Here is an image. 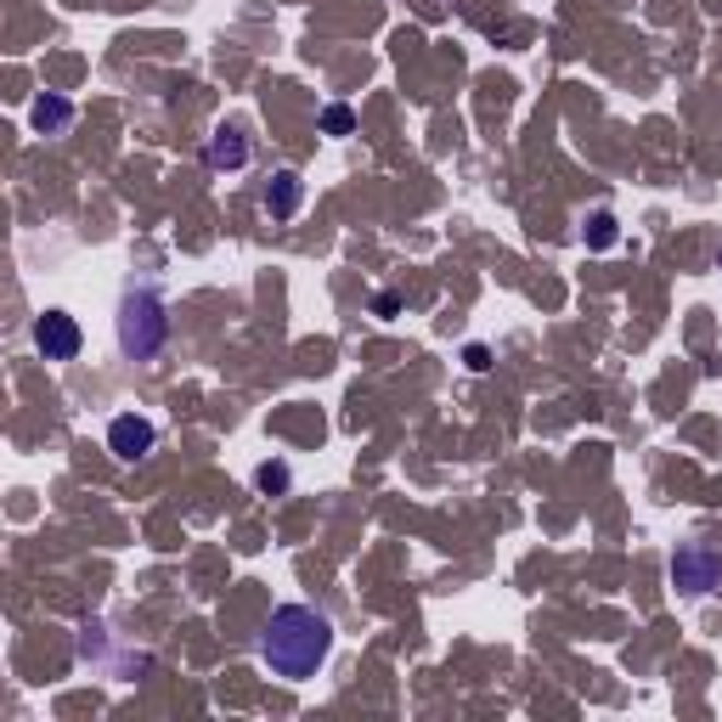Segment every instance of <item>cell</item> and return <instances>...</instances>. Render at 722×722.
<instances>
[{
  "mask_svg": "<svg viewBox=\"0 0 722 722\" xmlns=\"http://www.w3.org/2000/svg\"><path fill=\"white\" fill-rule=\"evenodd\" d=\"M260 654L266 666L288 683H305L327 654H334V621L311 604H277L266 633H260Z\"/></svg>",
  "mask_w": 722,
  "mask_h": 722,
  "instance_id": "6da1fadb",
  "label": "cell"
},
{
  "mask_svg": "<svg viewBox=\"0 0 722 722\" xmlns=\"http://www.w3.org/2000/svg\"><path fill=\"white\" fill-rule=\"evenodd\" d=\"M113 334H119V350L130 361H153L164 345H170V311H164V293L158 288H124L119 300V316H113Z\"/></svg>",
  "mask_w": 722,
  "mask_h": 722,
  "instance_id": "7a4b0ae2",
  "label": "cell"
},
{
  "mask_svg": "<svg viewBox=\"0 0 722 722\" xmlns=\"http://www.w3.org/2000/svg\"><path fill=\"white\" fill-rule=\"evenodd\" d=\"M158 446V423L142 418V412H119L108 423V452L119 457V464H142V457H153Z\"/></svg>",
  "mask_w": 722,
  "mask_h": 722,
  "instance_id": "3957f363",
  "label": "cell"
},
{
  "mask_svg": "<svg viewBox=\"0 0 722 722\" xmlns=\"http://www.w3.org/2000/svg\"><path fill=\"white\" fill-rule=\"evenodd\" d=\"M80 345H85V334H80V322H74L69 311H46V316H35V350H40L46 361H74Z\"/></svg>",
  "mask_w": 722,
  "mask_h": 722,
  "instance_id": "277c9868",
  "label": "cell"
},
{
  "mask_svg": "<svg viewBox=\"0 0 722 722\" xmlns=\"http://www.w3.org/2000/svg\"><path fill=\"white\" fill-rule=\"evenodd\" d=\"M717 570H722V565H717V553H711V547H700V542H695V547H677V559H672V581L683 587L688 599L711 593Z\"/></svg>",
  "mask_w": 722,
  "mask_h": 722,
  "instance_id": "5b68a950",
  "label": "cell"
},
{
  "mask_svg": "<svg viewBox=\"0 0 722 722\" xmlns=\"http://www.w3.org/2000/svg\"><path fill=\"white\" fill-rule=\"evenodd\" d=\"M300 204H305V181L293 176V170H277V176L266 181V192H260V209H266L272 220L300 215Z\"/></svg>",
  "mask_w": 722,
  "mask_h": 722,
  "instance_id": "8992f818",
  "label": "cell"
},
{
  "mask_svg": "<svg viewBox=\"0 0 722 722\" xmlns=\"http://www.w3.org/2000/svg\"><path fill=\"white\" fill-rule=\"evenodd\" d=\"M204 164H209V170H243V164H249V136L238 124H220L215 136L204 142Z\"/></svg>",
  "mask_w": 722,
  "mask_h": 722,
  "instance_id": "52a82bcc",
  "label": "cell"
},
{
  "mask_svg": "<svg viewBox=\"0 0 722 722\" xmlns=\"http://www.w3.org/2000/svg\"><path fill=\"white\" fill-rule=\"evenodd\" d=\"M28 124H35L40 136H57V130L74 124V103H62V96H40V103L28 108Z\"/></svg>",
  "mask_w": 722,
  "mask_h": 722,
  "instance_id": "ba28073f",
  "label": "cell"
},
{
  "mask_svg": "<svg viewBox=\"0 0 722 722\" xmlns=\"http://www.w3.org/2000/svg\"><path fill=\"white\" fill-rule=\"evenodd\" d=\"M621 232H615V215L610 209H599L593 220H587V249H610Z\"/></svg>",
  "mask_w": 722,
  "mask_h": 722,
  "instance_id": "9c48e42d",
  "label": "cell"
},
{
  "mask_svg": "<svg viewBox=\"0 0 722 722\" xmlns=\"http://www.w3.org/2000/svg\"><path fill=\"white\" fill-rule=\"evenodd\" d=\"M322 130H327V136H350V130H356V113H350L345 103L322 108Z\"/></svg>",
  "mask_w": 722,
  "mask_h": 722,
  "instance_id": "30bf717a",
  "label": "cell"
},
{
  "mask_svg": "<svg viewBox=\"0 0 722 722\" xmlns=\"http://www.w3.org/2000/svg\"><path fill=\"white\" fill-rule=\"evenodd\" d=\"M260 485H266V491H282V485H288V469H282V464H266V469H260Z\"/></svg>",
  "mask_w": 722,
  "mask_h": 722,
  "instance_id": "8fae6325",
  "label": "cell"
},
{
  "mask_svg": "<svg viewBox=\"0 0 722 722\" xmlns=\"http://www.w3.org/2000/svg\"><path fill=\"white\" fill-rule=\"evenodd\" d=\"M373 311H378V316H396V311H401V300H396V293H378Z\"/></svg>",
  "mask_w": 722,
  "mask_h": 722,
  "instance_id": "7c38bea8",
  "label": "cell"
},
{
  "mask_svg": "<svg viewBox=\"0 0 722 722\" xmlns=\"http://www.w3.org/2000/svg\"><path fill=\"white\" fill-rule=\"evenodd\" d=\"M469 368H474V373H485V368H491V361H485V345H469Z\"/></svg>",
  "mask_w": 722,
  "mask_h": 722,
  "instance_id": "4fadbf2b",
  "label": "cell"
}]
</instances>
